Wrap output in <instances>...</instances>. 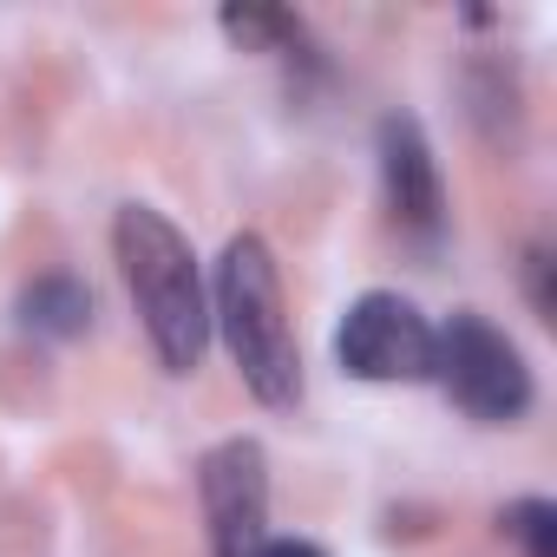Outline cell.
<instances>
[{"mask_svg":"<svg viewBox=\"0 0 557 557\" xmlns=\"http://www.w3.org/2000/svg\"><path fill=\"white\" fill-rule=\"evenodd\" d=\"M381 184H387V210H394L400 230L440 236V223H446L440 164H433V145H426L420 119H407V112L381 119Z\"/></svg>","mask_w":557,"mask_h":557,"instance_id":"cell-6","label":"cell"},{"mask_svg":"<svg viewBox=\"0 0 557 557\" xmlns=\"http://www.w3.org/2000/svg\"><path fill=\"white\" fill-rule=\"evenodd\" d=\"M203 518H210V550L216 557H256L262 524H269V459L256 440H223L203 472Z\"/></svg>","mask_w":557,"mask_h":557,"instance_id":"cell-5","label":"cell"},{"mask_svg":"<svg viewBox=\"0 0 557 557\" xmlns=\"http://www.w3.org/2000/svg\"><path fill=\"white\" fill-rule=\"evenodd\" d=\"M433 374L440 387L485 426H505V420H524L531 407V368L518 355L511 335H498L485 315H453L440 335H433Z\"/></svg>","mask_w":557,"mask_h":557,"instance_id":"cell-3","label":"cell"},{"mask_svg":"<svg viewBox=\"0 0 557 557\" xmlns=\"http://www.w3.org/2000/svg\"><path fill=\"white\" fill-rule=\"evenodd\" d=\"M21 315L40 335H79L92 322V296H86V283H73V275H40V283L21 296Z\"/></svg>","mask_w":557,"mask_h":557,"instance_id":"cell-7","label":"cell"},{"mask_svg":"<svg viewBox=\"0 0 557 557\" xmlns=\"http://www.w3.org/2000/svg\"><path fill=\"white\" fill-rule=\"evenodd\" d=\"M210 322H223V342L262 407H296L302 355H296V335L283 315V275H275V256L262 236H230V249L216 262V315Z\"/></svg>","mask_w":557,"mask_h":557,"instance_id":"cell-2","label":"cell"},{"mask_svg":"<svg viewBox=\"0 0 557 557\" xmlns=\"http://www.w3.org/2000/svg\"><path fill=\"white\" fill-rule=\"evenodd\" d=\"M256 557H322V550H315L309 537H262Z\"/></svg>","mask_w":557,"mask_h":557,"instance_id":"cell-9","label":"cell"},{"mask_svg":"<svg viewBox=\"0 0 557 557\" xmlns=\"http://www.w3.org/2000/svg\"><path fill=\"white\" fill-rule=\"evenodd\" d=\"M335 355L355 381H426L433 374V329L407 296L374 289L342 315Z\"/></svg>","mask_w":557,"mask_h":557,"instance_id":"cell-4","label":"cell"},{"mask_svg":"<svg viewBox=\"0 0 557 557\" xmlns=\"http://www.w3.org/2000/svg\"><path fill=\"white\" fill-rule=\"evenodd\" d=\"M505 531L531 550V557H557V505L550 498H518L505 511Z\"/></svg>","mask_w":557,"mask_h":557,"instance_id":"cell-8","label":"cell"},{"mask_svg":"<svg viewBox=\"0 0 557 557\" xmlns=\"http://www.w3.org/2000/svg\"><path fill=\"white\" fill-rule=\"evenodd\" d=\"M112 243H119L125 289L145 315V335H151L158 361L171 374H190L210 348V302H203V275H197L190 243L151 203H125L119 223H112Z\"/></svg>","mask_w":557,"mask_h":557,"instance_id":"cell-1","label":"cell"}]
</instances>
